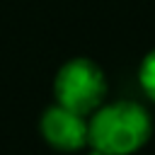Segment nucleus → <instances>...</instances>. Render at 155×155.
Wrapping results in <instances>:
<instances>
[{
  "label": "nucleus",
  "instance_id": "f257e3e1",
  "mask_svg": "<svg viewBox=\"0 0 155 155\" xmlns=\"http://www.w3.org/2000/svg\"><path fill=\"white\" fill-rule=\"evenodd\" d=\"M90 148L102 155H133L153 136V119L145 107L131 99L102 104L87 116Z\"/></svg>",
  "mask_w": 155,
  "mask_h": 155
},
{
  "label": "nucleus",
  "instance_id": "f03ea898",
  "mask_svg": "<svg viewBox=\"0 0 155 155\" xmlns=\"http://www.w3.org/2000/svg\"><path fill=\"white\" fill-rule=\"evenodd\" d=\"M107 87L109 85H107L104 70L94 61L82 58V56L65 61L53 78L56 104H61L75 114H82V116L94 114L104 104Z\"/></svg>",
  "mask_w": 155,
  "mask_h": 155
},
{
  "label": "nucleus",
  "instance_id": "7ed1b4c3",
  "mask_svg": "<svg viewBox=\"0 0 155 155\" xmlns=\"http://www.w3.org/2000/svg\"><path fill=\"white\" fill-rule=\"evenodd\" d=\"M41 138L61 153H78L90 145V126L87 116L75 114L61 104H51L44 109L39 119Z\"/></svg>",
  "mask_w": 155,
  "mask_h": 155
},
{
  "label": "nucleus",
  "instance_id": "20e7f679",
  "mask_svg": "<svg viewBox=\"0 0 155 155\" xmlns=\"http://www.w3.org/2000/svg\"><path fill=\"white\" fill-rule=\"evenodd\" d=\"M138 82H140L145 97H148L150 102H155V48H153L150 53H145V58L140 61Z\"/></svg>",
  "mask_w": 155,
  "mask_h": 155
}]
</instances>
